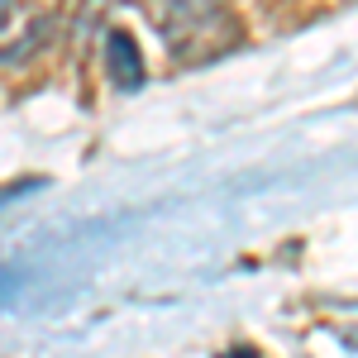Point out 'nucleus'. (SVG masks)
I'll return each mask as SVG.
<instances>
[{"instance_id":"obj_1","label":"nucleus","mask_w":358,"mask_h":358,"mask_svg":"<svg viewBox=\"0 0 358 358\" xmlns=\"http://www.w3.org/2000/svg\"><path fill=\"white\" fill-rule=\"evenodd\" d=\"M148 20L177 62H206L239 38L234 15H224L220 5H158L148 10Z\"/></svg>"},{"instance_id":"obj_2","label":"nucleus","mask_w":358,"mask_h":358,"mask_svg":"<svg viewBox=\"0 0 358 358\" xmlns=\"http://www.w3.org/2000/svg\"><path fill=\"white\" fill-rule=\"evenodd\" d=\"M48 29H53L48 15H34V10H24V5H0V62L29 57L38 43H43Z\"/></svg>"},{"instance_id":"obj_3","label":"nucleus","mask_w":358,"mask_h":358,"mask_svg":"<svg viewBox=\"0 0 358 358\" xmlns=\"http://www.w3.org/2000/svg\"><path fill=\"white\" fill-rule=\"evenodd\" d=\"M106 72H110V82L120 86V91L143 86V53H138V43L124 29H110V34H106Z\"/></svg>"}]
</instances>
